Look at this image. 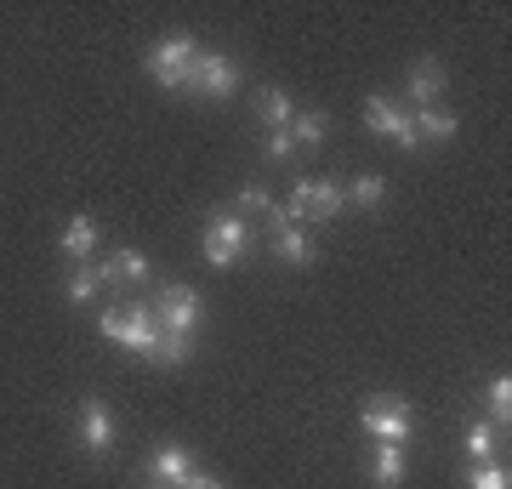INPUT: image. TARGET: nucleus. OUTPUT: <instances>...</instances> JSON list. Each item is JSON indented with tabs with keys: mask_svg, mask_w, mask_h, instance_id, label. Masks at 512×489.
<instances>
[{
	"mask_svg": "<svg viewBox=\"0 0 512 489\" xmlns=\"http://www.w3.org/2000/svg\"><path fill=\"white\" fill-rule=\"evenodd\" d=\"M370 478L382 489H393L404 478V444H376V461H370Z\"/></svg>",
	"mask_w": 512,
	"mask_h": 489,
	"instance_id": "13",
	"label": "nucleus"
},
{
	"mask_svg": "<svg viewBox=\"0 0 512 489\" xmlns=\"http://www.w3.org/2000/svg\"><path fill=\"white\" fill-rule=\"evenodd\" d=\"M365 126L376 131V137H387V143H399V148H421L416 120H410L399 103H387V97H370L365 103Z\"/></svg>",
	"mask_w": 512,
	"mask_h": 489,
	"instance_id": "7",
	"label": "nucleus"
},
{
	"mask_svg": "<svg viewBox=\"0 0 512 489\" xmlns=\"http://www.w3.org/2000/svg\"><path fill=\"white\" fill-rule=\"evenodd\" d=\"M143 489H171V484H160V478H154V484H143Z\"/></svg>",
	"mask_w": 512,
	"mask_h": 489,
	"instance_id": "27",
	"label": "nucleus"
},
{
	"mask_svg": "<svg viewBox=\"0 0 512 489\" xmlns=\"http://www.w3.org/2000/svg\"><path fill=\"white\" fill-rule=\"evenodd\" d=\"M467 455H473V461H490L495 455V427L490 421H478L473 433H467Z\"/></svg>",
	"mask_w": 512,
	"mask_h": 489,
	"instance_id": "22",
	"label": "nucleus"
},
{
	"mask_svg": "<svg viewBox=\"0 0 512 489\" xmlns=\"http://www.w3.org/2000/svg\"><path fill=\"white\" fill-rule=\"evenodd\" d=\"M200 290L194 285H160V296H154V319H160V330H171V336H194V325H200Z\"/></svg>",
	"mask_w": 512,
	"mask_h": 489,
	"instance_id": "4",
	"label": "nucleus"
},
{
	"mask_svg": "<svg viewBox=\"0 0 512 489\" xmlns=\"http://www.w3.org/2000/svg\"><path fill=\"white\" fill-rule=\"evenodd\" d=\"M279 256H285V262H296V268H302V262H313V239L302 234L296 222H279Z\"/></svg>",
	"mask_w": 512,
	"mask_h": 489,
	"instance_id": "16",
	"label": "nucleus"
},
{
	"mask_svg": "<svg viewBox=\"0 0 512 489\" xmlns=\"http://www.w3.org/2000/svg\"><path fill=\"white\" fill-rule=\"evenodd\" d=\"M194 57H200L194 35H165L160 46L148 52V74H154L165 91H183L188 86V69H194Z\"/></svg>",
	"mask_w": 512,
	"mask_h": 489,
	"instance_id": "2",
	"label": "nucleus"
},
{
	"mask_svg": "<svg viewBox=\"0 0 512 489\" xmlns=\"http://www.w3.org/2000/svg\"><path fill=\"white\" fill-rule=\"evenodd\" d=\"M467 489H512V472L507 467H490V461H478L467 472Z\"/></svg>",
	"mask_w": 512,
	"mask_h": 489,
	"instance_id": "20",
	"label": "nucleus"
},
{
	"mask_svg": "<svg viewBox=\"0 0 512 489\" xmlns=\"http://www.w3.org/2000/svg\"><path fill=\"white\" fill-rule=\"evenodd\" d=\"M256 109H262V120H268L274 131H285V126L296 120L291 97H285V91H274V86H268V91H256Z\"/></svg>",
	"mask_w": 512,
	"mask_h": 489,
	"instance_id": "14",
	"label": "nucleus"
},
{
	"mask_svg": "<svg viewBox=\"0 0 512 489\" xmlns=\"http://www.w3.org/2000/svg\"><path fill=\"white\" fill-rule=\"evenodd\" d=\"M97 290H103L97 268H74V273H69V296H74V302H92Z\"/></svg>",
	"mask_w": 512,
	"mask_h": 489,
	"instance_id": "21",
	"label": "nucleus"
},
{
	"mask_svg": "<svg viewBox=\"0 0 512 489\" xmlns=\"http://www.w3.org/2000/svg\"><path fill=\"white\" fill-rule=\"evenodd\" d=\"M148 359L154 364H188L194 359V336H171V330H160V342H154Z\"/></svg>",
	"mask_w": 512,
	"mask_h": 489,
	"instance_id": "17",
	"label": "nucleus"
},
{
	"mask_svg": "<svg viewBox=\"0 0 512 489\" xmlns=\"http://www.w3.org/2000/svg\"><path fill=\"white\" fill-rule=\"evenodd\" d=\"M92 251H97V222H92V217H74L69 228H63V256L86 262Z\"/></svg>",
	"mask_w": 512,
	"mask_h": 489,
	"instance_id": "12",
	"label": "nucleus"
},
{
	"mask_svg": "<svg viewBox=\"0 0 512 489\" xmlns=\"http://www.w3.org/2000/svg\"><path fill=\"white\" fill-rule=\"evenodd\" d=\"M183 489H222V478H211V472H200V467H194V478H188Z\"/></svg>",
	"mask_w": 512,
	"mask_h": 489,
	"instance_id": "26",
	"label": "nucleus"
},
{
	"mask_svg": "<svg viewBox=\"0 0 512 489\" xmlns=\"http://www.w3.org/2000/svg\"><path fill=\"white\" fill-rule=\"evenodd\" d=\"M103 336L120 347H131V353H154V342H160V319H154V308H137V302H120V308L103 313Z\"/></svg>",
	"mask_w": 512,
	"mask_h": 489,
	"instance_id": "1",
	"label": "nucleus"
},
{
	"mask_svg": "<svg viewBox=\"0 0 512 489\" xmlns=\"http://www.w3.org/2000/svg\"><path fill=\"white\" fill-rule=\"evenodd\" d=\"M404 86H410V97H416L421 109H433V103H439V91H444V63H439V57H421Z\"/></svg>",
	"mask_w": 512,
	"mask_h": 489,
	"instance_id": "9",
	"label": "nucleus"
},
{
	"mask_svg": "<svg viewBox=\"0 0 512 489\" xmlns=\"http://www.w3.org/2000/svg\"><path fill=\"white\" fill-rule=\"evenodd\" d=\"M262 154H268V160H291V154H296L291 131H268V143H262Z\"/></svg>",
	"mask_w": 512,
	"mask_h": 489,
	"instance_id": "24",
	"label": "nucleus"
},
{
	"mask_svg": "<svg viewBox=\"0 0 512 489\" xmlns=\"http://www.w3.org/2000/svg\"><path fill=\"white\" fill-rule=\"evenodd\" d=\"M353 200L365 205V211H376V205L387 200V182L382 177H359V182H353Z\"/></svg>",
	"mask_w": 512,
	"mask_h": 489,
	"instance_id": "23",
	"label": "nucleus"
},
{
	"mask_svg": "<svg viewBox=\"0 0 512 489\" xmlns=\"http://www.w3.org/2000/svg\"><path fill=\"white\" fill-rule=\"evenodd\" d=\"M239 211H262V217H268V211H274V200H268V194H262V188H239Z\"/></svg>",
	"mask_w": 512,
	"mask_h": 489,
	"instance_id": "25",
	"label": "nucleus"
},
{
	"mask_svg": "<svg viewBox=\"0 0 512 489\" xmlns=\"http://www.w3.org/2000/svg\"><path fill=\"white\" fill-rule=\"evenodd\" d=\"M359 421H365V433H376L382 444H404V438H410V427H416L410 404L393 399V393H376V399L359 410Z\"/></svg>",
	"mask_w": 512,
	"mask_h": 489,
	"instance_id": "5",
	"label": "nucleus"
},
{
	"mask_svg": "<svg viewBox=\"0 0 512 489\" xmlns=\"http://www.w3.org/2000/svg\"><path fill=\"white\" fill-rule=\"evenodd\" d=\"M97 279H103V285H120V279H137V285H143L148 279V256L143 251H114L109 262H97Z\"/></svg>",
	"mask_w": 512,
	"mask_h": 489,
	"instance_id": "11",
	"label": "nucleus"
},
{
	"mask_svg": "<svg viewBox=\"0 0 512 489\" xmlns=\"http://www.w3.org/2000/svg\"><path fill=\"white\" fill-rule=\"evenodd\" d=\"M109 444H114V416H109V404H103V399H80V450L109 455Z\"/></svg>",
	"mask_w": 512,
	"mask_h": 489,
	"instance_id": "8",
	"label": "nucleus"
},
{
	"mask_svg": "<svg viewBox=\"0 0 512 489\" xmlns=\"http://www.w3.org/2000/svg\"><path fill=\"white\" fill-rule=\"evenodd\" d=\"M484 404H490V427H495V421L507 427V421H512V381L495 376L490 387H484Z\"/></svg>",
	"mask_w": 512,
	"mask_h": 489,
	"instance_id": "18",
	"label": "nucleus"
},
{
	"mask_svg": "<svg viewBox=\"0 0 512 489\" xmlns=\"http://www.w3.org/2000/svg\"><path fill=\"white\" fill-rule=\"evenodd\" d=\"M154 478L171 484V489H183L188 478H194V461H188L183 444H160V450H154Z\"/></svg>",
	"mask_w": 512,
	"mask_h": 489,
	"instance_id": "10",
	"label": "nucleus"
},
{
	"mask_svg": "<svg viewBox=\"0 0 512 489\" xmlns=\"http://www.w3.org/2000/svg\"><path fill=\"white\" fill-rule=\"evenodd\" d=\"M239 86V63L222 52H200L194 57V69H188V86L183 91H200V97H228Z\"/></svg>",
	"mask_w": 512,
	"mask_h": 489,
	"instance_id": "6",
	"label": "nucleus"
},
{
	"mask_svg": "<svg viewBox=\"0 0 512 489\" xmlns=\"http://www.w3.org/2000/svg\"><path fill=\"white\" fill-rule=\"evenodd\" d=\"M456 114H444V109H421L416 114V137H433V143H450V137H456Z\"/></svg>",
	"mask_w": 512,
	"mask_h": 489,
	"instance_id": "15",
	"label": "nucleus"
},
{
	"mask_svg": "<svg viewBox=\"0 0 512 489\" xmlns=\"http://www.w3.org/2000/svg\"><path fill=\"white\" fill-rule=\"evenodd\" d=\"M285 131H291V143H325L330 120H325V114H296V120H291Z\"/></svg>",
	"mask_w": 512,
	"mask_h": 489,
	"instance_id": "19",
	"label": "nucleus"
},
{
	"mask_svg": "<svg viewBox=\"0 0 512 489\" xmlns=\"http://www.w3.org/2000/svg\"><path fill=\"white\" fill-rule=\"evenodd\" d=\"M245 245H251L245 217H234V211H211V222H205V262H211V268H234L239 256H245Z\"/></svg>",
	"mask_w": 512,
	"mask_h": 489,
	"instance_id": "3",
	"label": "nucleus"
}]
</instances>
